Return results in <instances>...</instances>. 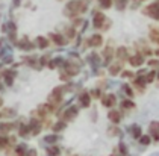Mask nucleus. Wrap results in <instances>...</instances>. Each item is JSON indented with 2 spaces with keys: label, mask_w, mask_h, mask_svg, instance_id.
I'll use <instances>...</instances> for the list:
<instances>
[{
  "label": "nucleus",
  "mask_w": 159,
  "mask_h": 156,
  "mask_svg": "<svg viewBox=\"0 0 159 156\" xmlns=\"http://www.w3.org/2000/svg\"><path fill=\"white\" fill-rule=\"evenodd\" d=\"M146 12L148 14V15H152L153 18H159V5L158 3H153V5L147 6Z\"/></svg>",
  "instance_id": "1"
},
{
  "label": "nucleus",
  "mask_w": 159,
  "mask_h": 156,
  "mask_svg": "<svg viewBox=\"0 0 159 156\" xmlns=\"http://www.w3.org/2000/svg\"><path fill=\"white\" fill-rule=\"evenodd\" d=\"M103 20H105L103 14H100V12H97V14H96V18H94V23H96V26H100V24L103 23Z\"/></svg>",
  "instance_id": "2"
},
{
  "label": "nucleus",
  "mask_w": 159,
  "mask_h": 156,
  "mask_svg": "<svg viewBox=\"0 0 159 156\" xmlns=\"http://www.w3.org/2000/svg\"><path fill=\"white\" fill-rule=\"evenodd\" d=\"M114 102H115V97L114 96H106L105 97V105H106V106H112Z\"/></svg>",
  "instance_id": "3"
},
{
  "label": "nucleus",
  "mask_w": 159,
  "mask_h": 156,
  "mask_svg": "<svg viewBox=\"0 0 159 156\" xmlns=\"http://www.w3.org/2000/svg\"><path fill=\"white\" fill-rule=\"evenodd\" d=\"M98 2H100L102 8H109L111 5H112V0H98Z\"/></svg>",
  "instance_id": "4"
},
{
  "label": "nucleus",
  "mask_w": 159,
  "mask_h": 156,
  "mask_svg": "<svg viewBox=\"0 0 159 156\" xmlns=\"http://www.w3.org/2000/svg\"><path fill=\"white\" fill-rule=\"evenodd\" d=\"M91 43H93V46H98V44L102 43V38H100V36H94V38L91 39Z\"/></svg>",
  "instance_id": "5"
},
{
  "label": "nucleus",
  "mask_w": 159,
  "mask_h": 156,
  "mask_svg": "<svg viewBox=\"0 0 159 156\" xmlns=\"http://www.w3.org/2000/svg\"><path fill=\"white\" fill-rule=\"evenodd\" d=\"M130 62H132V65H139V64L143 62V59H141V58H132Z\"/></svg>",
  "instance_id": "6"
},
{
  "label": "nucleus",
  "mask_w": 159,
  "mask_h": 156,
  "mask_svg": "<svg viewBox=\"0 0 159 156\" xmlns=\"http://www.w3.org/2000/svg\"><path fill=\"white\" fill-rule=\"evenodd\" d=\"M6 144H8V140H6V138H3V136H0V149H3Z\"/></svg>",
  "instance_id": "7"
},
{
  "label": "nucleus",
  "mask_w": 159,
  "mask_h": 156,
  "mask_svg": "<svg viewBox=\"0 0 159 156\" xmlns=\"http://www.w3.org/2000/svg\"><path fill=\"white\" fill-rule=\"evenodd\" d=\"M111 120L112 121H118V114H117V112H112V114H111Z\"/></svg>",
  "instance_id": "8"
},
{
  "label": "nucleus",
  "mask_w": 159,
  "mask_h": 156,
  "mask_svg": "<svg viewBox=\"0 0 159 156\" xmlns=\"http://www.w3.org/2000/svg\"><path fill=\"white\" fill-rule=\"evenodd\" d=\"M88 100H89V99H88V97L82 96V103H85V106H86V105H88Z\"/></svg>",
  "instance_id": "9"
},
{
  "label": "nucleus",
  "mask_w": 159,
  "mask_h": 156,
  "mask_svg": "<svg viewBox=\"0 0 159 156\" xmlns=\"http://www.w3.org/2000/svg\"><path fill=\"white\" fill-rule=\"evenodd\" d=\"M0 105H2V99H0Z\"/></svg>",
  "instance_id": "10"
}]
</instances>
